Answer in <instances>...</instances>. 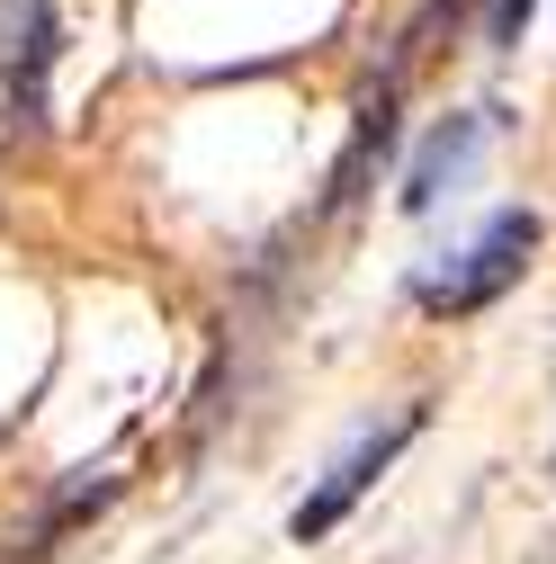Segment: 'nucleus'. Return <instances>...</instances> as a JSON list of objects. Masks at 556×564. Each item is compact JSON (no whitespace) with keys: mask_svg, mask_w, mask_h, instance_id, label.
<instances>
[{"mask_svg":"<svg viewBox=\"0 0 556 564\" xmlns=\"http://www.w3.org/2000/svg\"><path fill=\"white\" fill-rule=\"evenodd\" d=\"M530 260H538V216L530 206H503V216H484L458 251H440V269L413 278V305L440 314V323H475L530 278Z\"/></svg>","mask_w":556,"mask_h":564,"instance_id":"1","label":"nucleus"},{"mask_svg":"<svg viewBox=\"0 0 556 564\" xmlns=\"http://www.w3.org/2000/svg\"><path fill=\"white\" fill-rule=\"evenodd\" d=\"M423 421H431V403H423V394H404V403L368 412L360 431H351V448H341V457L306 484V502L288 511V546H323V538H332V529H341V520H351L368 492L386 484V466L413 448V431H423Z\"/></svg>","mask_w":556,"mask_h":564,"instance_id":"2","label":"nucleus"},{"mask_svg":"<svg viewBox=\"0 0 556 564\" xmlns=\"http://www.w3.org/2000/svg\"><path fill=\"white\" fill-rule=\"evenodd\" d=\"M54 0H0V126L45 134L54 117Z\"/></svg>","mask_w":556,"mask_h":564,"instance_id":"3","label":"nucleus"},{"mask_svg":"<svg viewBox=\"0 0 556 564\" xmlns=\"http://www.w3.org/2000/svg\"><path fill=\"white\" fill-rule=\"evenodd\" d=\"M117 492H126V475H117V466H73V475H54V484H45V502L10 529L0 564H54L82 529H99V520L117 511Z\"/></svg>","mask_w":556,"mask_h":564,"instance_id":"4","label":"nucleus"},{"mask_svg":"<svg viewBox=\"0 0 556 564\" xmlns=\"http://www.w3.org/2000/svg\"><path fill=\"white\" fill-rule=\"evenodd\" d=\"M484 144H494V108H458L449 126H431V134H423V153L404 162L395 206H404V216H431L440 197H458V188H467V171L484 162Z\"/></svg>","mask_w":556,"mask_h":564,"instance_id":"5","label":"nucleus"},{"mask_svg":"<svg viewBox=\"0 0 556 564\" xmlns=\"http://www.w3.org/2000/svg\"><path fill=\"white\" fill-rule=\"evenodd\" d=\"M386 153H395V82H386V90L360 108V126H351V153L332 162V197H323L332 216H341V206H360V188H368V171H377Z\"/></svg>","mask_w":556,"mask_h":564,"instance_id":"6","label":"nucleus"},{"mask_svg":"<svg viewBox=\"0 0 556 564\" xmlns=\"http://www.w3.org/2000/svg\"><path fill=\"white\" fill-rule=\"evenodd\" d=\"M530 10H538V0H484V45H521Z\"/></svg>","mask_w":556,"mask_h":564,"instance_id":"7","label":"nucleus"}]
</instances>
